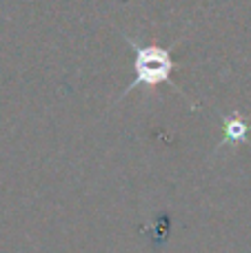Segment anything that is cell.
<instances>
[{"label":"cell","instance_id":"1","mask_svg":"<svg viewBox=\"0 0 251 253\" xmlns=\"http://www.w3.org/2000/svg\"><path fill=\"white\" fill-rule=\"evenodd\" d=\"M129 42L136 49V62H133V69H136V78L133 83L125 89V93H129L131 89L147 84V87H156L160 83H169V76L173 71V60L169 49H160V47H140L136 44V40L129 38Z\"/></svg>","mask_w":251,"mask_h":253},{"label":"cell","instance_id":"2","mask_svg":"<svg viewBox=\"0 0 251 253\" xmlns=\"http://www.w3.org/2000/svg\"><path fill=\"white\" fill-rule=\"evenodd\" d=\"M247 126L240 123L238 118H227V129H225V142H236V140H243Z\"/></svg>","mask_w":251,"mask_h":253}]
</instances>
